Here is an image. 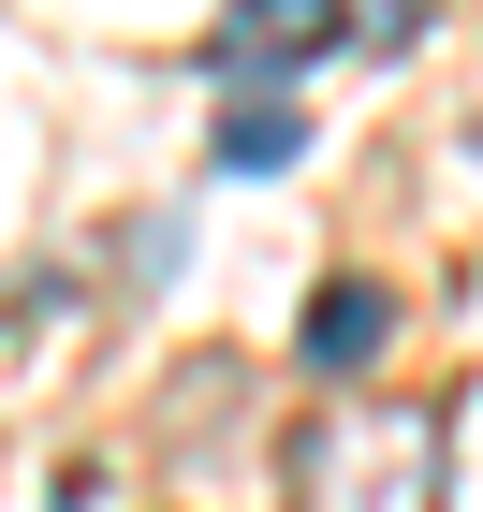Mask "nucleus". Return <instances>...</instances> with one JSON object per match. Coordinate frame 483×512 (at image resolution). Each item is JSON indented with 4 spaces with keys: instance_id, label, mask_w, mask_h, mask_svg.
Masks as SVG:
<instances>
[{
    "instance_id": "1",
    "label": "nucleus",
    "mask_w": 483,
    "mask_h": 512,
    "mask_svg": "<svg viewBox=\"0 0 483 512\" xmlns=\"http://www.w3.org/2000/svg\"><path fill=\"white\" fill-rule=\"evenodd\" d=\"M279 498L293 512H440V410L425 395H352V410L293 425Z\"/></svg>"
},
{
    "instance_id": "2",
    "label": "nucleus",
    "mask_w": 483,
    "mask_h": 512,
    "mask_svg": "<svg viewBox=\"0 0 483 512\" xmlns=\"http://www.w3.org/2000/svg\"><path fill=\"white\" fill-rule=\"evenodd\" d=\"M322 44H352V0H220L205 59H220V74H293Z\"/></svg>"
},
{
    "instance_id": "3",
    "label": "nucleus",
    "mask_w": 483,
    "mask_h": 512,
    "mask_svg": "<svg viewBox=\"0 0 483 512\" xmlns=\"http://www.w3.org/2000/svg\"><path fill=\"white\" fill-rule=\"evenodd\" d=\"M381 337H396V293H381V278H322V293H308V322H293V352H308L322 381L381 366Z\"/></svg>"
},
{
    "instance_id": "4",
    "label": "nucleus",
    "mask_w": 483,
    "mask_h": 512,
    "mask_svg": "<svg viewBox=\"0 0 483 512\" xmlns=\"http://www.w3.org/2000/svg\"><path fill=\"white\" fill-rule=\"evenodd\" d=\"M205 147H220V176H279V161L308 147V118H293L279 88H235V103H220V132H205Z\"/></svg>"
}]
</instances>
